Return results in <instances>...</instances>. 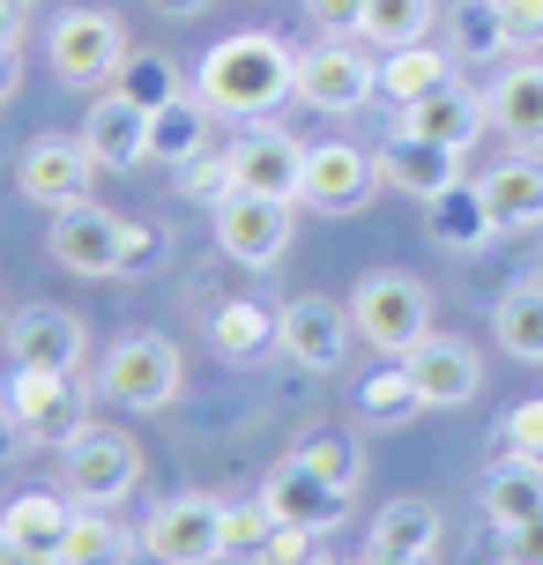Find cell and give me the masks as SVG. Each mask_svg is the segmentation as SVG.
Returning a JSON list of instances; mask_svg holds the SVG:
<instances>
[{
  "instance_id": "6da1fadb",
  "label": "cell",
  "mask_w": 543,
  "mask_h": 565,
  "mask_svg": "<svg viewBox=\"0 0 543 565\" xmlns=\"http://www.w3.org/2000/svg\"><path fill=\"white\" fill-rule=\"evenodd\" d=\"M194 89L216 119H268L284 97H298V53L268 30H231L201 53Z\"/></svg>"
},
{
  "instance_id": "7a4b0ae2",
  "label": "cell",
  "mask_w": 543,
  "mask_h": 565,
  "mask_svg": "<svg viewBox=\"0 0 543 565\" xmlns=\"http://www.w3.org/2000/svg\"><path fill=\"white\" fill-rule=\"evenodd\" d=\"M350 320L358 335L380 350V358H409L417 342L432 335V290L402 268H372L358 290H350Z\"/></svg>"
},
{
  "instance_id": "3957f363",
  "label": "cell",
  "mask_w": 543,
  "mask_h": 565,
  "mask_svg": "<svg viewBox=\"0 0 543 565\" xmlns=\"http://www.w3.org/2000/svg\"><path fill=\"white\" fill-rule=\"evenodd\" d=\"M45 53H53V75L67 89H113L135 45H127V23L113 8H67L45 38Z\"/></svg>"
},
{
  "instance_id": "277c9868",
  "label": "cell",
  "mask_w": 543,
  "mask_h": 565,
  "mask_svg": "<svg viewBox=\"0 0 543 565\" xmlns=\"http://www.w3.org/2000/svg\"><path fill=\"white\" fill-rule=\"evenodd\" d=\"M97 387L119 402V409H172L179 387H187V365H179L172 335H119L105 358H97Z\"/></svg>"
},
{
  "instance_id": "5b68a950",
  "label": "cell",
  "mask_w": 543,
  "mask_h": 565,
  "mask_svg": "<svg viewBox=\"0 0 543 565\" xmlns=\"http://www.w3.org/2000/svg\"><path fill=\"white\" fill-rule=\"evenodd\" d=\"M135 483H142V447H135L127 431H113V424H89L75 447H60V491H67L75 507L113 513Z\"/></svg>"
},
{
  "instance_id": "8992f818",
  "label": "cell",
  "mask_w": 543,
  "mask_h": 565,
  "mask_svg": "<svg viewBox=\"0 0 543 565\" xmlns=\"http://www.w3.org/2000/svg\"><path fill=\"white\" fill-rule=\"evenodd\" d=\"M15 417H23L30 447H75L89 431V380L83 372H15Z\"/></svg>"
},
{
  "instance_id": "52a82bcc",
  "label": "cell",
  "mask_w": 543,
  "mask_h": 565,
  "mask_svg": "<svg viewBox=\"0 0 543 565\" xmlns=\"http://www.w3.org/2000/svg\"><path fill=\"white\" fill-rule=\"evenodd\" d=\"M142 551L157 565H216L224 558V499H164V507L142 521Z\"/></svg>"
},
{
  "instance_id": "ba28073f",
  "label": "cell",
  "mask_w": 543,
  "mask_h": 565,
  "mask_svg": "<svg viewBox=\"0 0 543 565\" xmlns=\"http://www.w3.org/2000/svg\"><path fill=\"white\" fill-rule=\"evenodd\" d=\"M290 224H298V201L276 194H231L216 209V254L238 260V268H276L290 246Z\"/></svg>"
},
{
  "instance_id": "9c48e42d",
  "label": "cell",
  "mask_w": 543,
  "mask_h": 565,
  "mask_svg": "<svg viewBox=\"0 0 543 565\" xmlns=\"http://www.w3.org/2000/svg\"><path fill=\"white\" fill-rule=\"evenodd\" d=\"M260 499H268L276 521L328 536V529H343V521H350V499H358V491H343L336 477H320L306 454H284V461L268 469V483H260Z\"/></svg>"
},
{
  "instance_id": "30bf717a",
  "label": "cell",
  "mask_w": 543,
  "mask_h": 565,
  "mask_svg": "<svg viewBox=\"0 0 543 565\" xmlns=\"http://www.w3.org/2000/svg\"><path fill=\"white\" fill-rule=\"evenodd\" d=\"M89 179H97V157L83 149V135H38L15 157V186H23V201H38V209H83L89 201Z\"/></svg>"
},
{
  "instance_id": "8fae6325",
  "label": "cell",
  "mask_w": 543,
  "mask_h": 565,
  "mask_svg": "<svg viewBox=\"0 0 543 565\" xmlns=\"http://www.w3.org/2000/svg\"><path fill=\"white\" fill-rule=\"evenodd\" d=\"M380 186V157H365L358 141H313L306 149V179H298V201L320 209V216H358Z\"/></svg>"
},
{
  "instance_id": "7c38bea8",
  "label": "cell",
  "mask_w": 543,
  "mask_h": 565,
  "mask_svg": "<svg viewBox=\"0 0 543 565\" xmlns=\"http://www.w3.org/2000/svg\"><path fill=\"white\" fill-rule=\"evenodd\" d=\"M350 335H358V320L336 298H290V306H276V350L306 372H336L350 358Z\"/></svg>"
},
{
  "instance_id": "4fadbf2b",
  "label": "cell",
  "mask_w": 543,
  "mask_h": 565,
  "mask_svg": "<svg viewBox=\"0 0 543 565\" xmlns=\"http://www.w3.org/2000/svg\"><path fill=\"white\" fill-rule=\"evenodd\" d=\"M298 97L313 113H365L372 97H380V60L350 53L343 38L320 45V53H298Z\"/></svg>"
},
{
  "instance_id": "5bb4252c",
  "label": "cell",
  "mask_w": 543,
  "mask_h": 565,
  "mask_svg": "<svg viewBox=\"0 0 543 565\" xmlns=\"http://www.w3.org/2000/svg\"><path fill=\"white\" fill-rule=\"evenodd\" d=\"M8 365L15 372H75L89 358V335H83V320L67 306H30L8 320Z\"/></svg>"
},
{
  "instance_id": "9a60e30c",
  "label": "cell",
  "mask_w": 543,
  "mask_h": 565,
  "mask_svg": "<svg viewBox=\"0 0 543 565\" xmlns=\"http://www.w3.org/2000/svg\"><path fill=\"white\" fill-rule=\"evenodd\" d=\"M224 157H231V179H238V194L298 201V179H306V141H298V135H284V127H268V119H260L254 135L231 141Z\"/></svg>"
},
{
  "instance_id": "2e32d148",
  "label": "cell",
  "mask_w": 543,
  "mask_h": 565,
  "mask_svg": "<svg viewBox=\"0 0 543 565\" xmlns=\"http://www.w3.org/2000/svg\"><path fill=\"white\" fill-rule=\"evenodd\" d=\"M402 365L417 380V402H425V409H461V402H477V387H485V358L461 335H439V328H432Z\"/></svg>"
},
{
  "instance_id": "e0dca14e",
  "label": "cell",
  "mask_w": 543,
  "mask_h": 565,
  "mask_svg": "<svg viewBox=\"0 0 543 565\" xmlns=\"http://www.w3.org/2000/svg\"><path fill=\"white\" fill-rule=\"evenodd\" d=\"M83 149L97 157V171H135L149 164V113L119 89H97L83 113Z\"/></svg>"
},
{
  "instance_id": "ac0fdd59",
  "label": "cell",
  "mask_w": 543,
  "mask_h": 565,
  "mask_svg": "<svg viewBox=\"0 0 543 565\" xmlns=\"http://www.w3.org/2000/svg\"><path fill=\"white\" fill-rule=\"evenodd\" d=\"M119 246H127V216L113 209H60L53 216V260L75 276H119Z\"/></svg>"
},
{
  "instance_id": "d6986e66",
  "label": "cell",
  "mask_w": 543,
  "mask_h": 565,
  "mask_svg": "<svg viewBox=\"0 0 543 565\" xmlns=\"http://www.w3.org/2000/svg\"><path fill=\"white\" fill-rule=\"evenodd\" d=\"M380 186L417 194V201H439L447 186H461V149L425 141V135H387V149H380Z\"/></svg>"
},
{
  "instance_id": "ffe728a7",
  "label": "cell",
  "mask_w": 543,
  "mask_h": 565,
  "mask_svg": "<svg viewBox=\"0 0 543 565\" xmlns=\"http://www.w3.org/2000/svg\"><path fill=\"white\" fill-rule=\"evenodd\" d=\"M485 119H491V105L477 89L447 83V89H432V97H417V105H402L395 135H425V141H447V149H469V141L485 135Z\"/></svg>"
},
{
  "instance_id": "44dd1931",
  "label": "cell",
  "mask_w": 543,
  "mask_h": 565,
  "mask_svg": "<svg viewBox=\"0 0 543 565\" xmlns=\"http://www.w3.org/2000/svg\"><path fill=\"white\" fill-rule=\"evenodd\" d=\"M477 194H485L491 224H499V238H514V231H536L543 224V157H507V164H491L485 179H477Z\"/></svg>"
},
{
  "instance_id": "7402d4cb",
  "label": "cell",
  "mask_w": 543,
  "mask_h": 565,
  "mask_svg": "<svg viewBox=\"0 0 543 565\" xmlns=\"http://www.w3.org/2000/svg\"><path fill=\"white\" fill-rule=\"evenodd\" d=\"M209 105H201V89H179L164 113H149V164H172V171H187V164H201L209 149H216V135H209Z\"/></svg>"
},
{
  "instance_id": "603a6c76",
  "label": "cell",
  "mask_w": 543,
  "mask_h": 565,
  "mask_svg": "<svg viewBox=\"0 0 543 565\" xmlns=\"http://www.w3.org/2000/svg\"><path fill=\"white\" fill-rule=\"evenodd\" d=\"M0 529L30 551V565H60V543L75 529V499L67 491H23V499H8Z\"/></svg>"
},
{
  "instance_id": "cb8c5ba5",
  "label": "cell",
  "mask_w": 543,
  "mask_h": 565,
  "mask_svg": "<svg viewBox=\"0 0 543 565\" xmlns=\"http://www.w3.org/2000/svg\"><path fill=\"white\" fill-rule=\"evenodd\" d=\"M485 105H491V127H499L507 141L543 149V67H536V60H521L514 75H499Z\"/></svg>"
},
{
  "instance_id": "d4e9b609",
  "label": "cell",
  "mask_w": 543,
  "mask_h": 565,
  "mask_svg": "<svg viewBox=\"0 0 543 565\" xmlns=\"http://www.w3.org/2000/svg\"><path fill=\"white\" fill-rule=\"evenodd\" d=\"M485 513H491V529H499V536H507V529H529V521H543V461H521V454H507V461L485 477Z\"/></svg>"
},
{
  "instance_id": "484cf974",
  "label": "cell",
  "mask_w": 543,
  "mask_h": 565,
  "mask_svg": "<svg viewBox=\"0 0 543 565\" xmlns=\"http://www.w3.org/2000/svg\"><path fill=\"white\" fill-rule=\"evenodd\" d=\"M455 83V53H439V45H402V53H380V97L387 105H417V97H432V89Z\"/></svg>"
},
{
  "instance_id": "4316f807",
  "label": "cell",
  "mask_w": 543,
  "mask_h": 565,
  "mask_svg": "<svg viewBox=\"0 0 543 565\" xmlns=\"http://www.w3.org/2000/svg\"><path fill=\"white\" fill-rule=\"evenodd\" d=\"M439 529L447 513L432 499H387L372 513V558H409V551H439Z\"/></svg>"
},
{
  "instance_id": "83f0119b",
  "label": "cell",
  "mask_w": 543,
  "mask_h": 565,
  "mask_svg": "<svg viewBox=\"0 0 543 565\" xmlns=\"http://www.w3.org/2000/svg\"><path fill=\"white\" fill-rule=\"evenodd\" d=\"M491 335L514 365H543V282H514L491 306Z\"/></svg>"
},
{
  "instance_id": "f1b7e54d",
  "label": "cell",
  "mask_w": 543,
  "mask_h": 565,
  "mask_svg": "<svg viewBox=\"0 0 543 565\" xmlns=\"http://www.w3.org/2000/svg\"><path fill=\"white\" fill-rule=\"evenodd\" d=\"M432 209V238L439 246H455V254H485L491 238H499V224H491V209L477 186H447L439 201H425Z\"/></svg>"
},
{
  "instance_id": "f546056e",
  "label": "cell",
  "mask_w": 543,
  "mask_h": 565,
  "mask_svg": "<svg viewBox=\"0 0 543 565\" xmlns=\"http://www.w3.org/2000/svg\"><path fill=\"white\" fill-rule=\"evenodd\" d=\"M142 536H127L105 507H75V529L60 543V565H135Z\"/></svg>"
},
{
  "instance_id": "4dcf8cb0",
  "label": "cell",
  "mask_w": 543,
  "mask_h": 565,
  "mask_svg": "<svg viewBox=\"0 0 543 565\" xmlns=\"http://www.w3.org/2000/svg\"><path fill=\"white\" fill-rule=\"evenodd\" d=\"M432 23H439V0H365L358 38L380 45V53H402V45H425Z\"/></svg>"
},
{
  "instance_id": "1f68e13d",
  "label": "cell",
  "mask_w": 543,
  "mask_h": 565,
  "mask_svg": "<svg viewBox=\"0 0 543 565\" xmlns=\"http://www.w3.org/2000/svg\"><path fill=\"white\" fill-rule=\"evenodd\" d=\"M209 342H216V358H260V350H276V312L254 298H231L209 312Z\"/></svg>"
},
{
  "instance_id": "d6a6232c",
  "label": "cell",
  "mask_w": 543,
  "mask_h": 565,
  "mask_svg": "<svg viewBox=\"0 0 543 565\" xmlns=\"http://www.w3.org/2000/svg\"><path fill=\"white\" fill-rule=\"evenodd\" d=\"M447 53L455 60H499L514 38H507V15H499V0H455L447 8Z\"/></svg>"
},
{
  "instance_id": "836d02e7",
  "label": "cell",
  "mask_w": 543,
  "mask_h": 565,
  "mask_svg": "<svg viewBox=\"0 0 543 565\" xmlns=\"http://www.w3.org/2000/svg\"><path fill=\"white\" fill-rule=\"evenodd\" d=\"M409 409H425V402H417V380H409V365H402V358L387 372H372L365 387H358V417H365V424H402Z\"/></svg>"
},
{
  "instance_id": "e575fe53",
  "label": "cell",
  "mask_w": 543,
  "mask_h": 565,
  "mask_svg": "<svg viewBox=\"0 0 543 565\" xmlns=\"http://www.w3.org/2000/svg\"><path fill=\"white\" fill-rule=\"evenodd\" d=\"M113 89H119V97H135L142 113H164V105L179 97V67L164 53H127V67H119Z\"/></svg>"
},
{
  "instance_id": "d590c367",
  "label": "cell",
  "mask_w": 543,
  "mask_h": 565,
  "mask_svg": "<svg viewBox=\"0 0 543 565\" xmlns=\"http://www.w3.org/2000/svg\"><path fill=\"white\" fill-rule=\"evenodd\" d=\"M276 536V513H268V499H238V507H224V558H260V543Z\"/></svg>"
},
{
  "instance_id": "8d00e7d4",
  "label": "cell",
  "mask_w": 543,
  "mask_h": 565,
  "mask_svg": "<svg viewBox=\"0 0 543 565\" xmlns=\"http://www.w3.org/2000/svg\"><path fill=\"white\" fill-rule=\"evenodd\" d=\"M306 461H313L320 477H336L343 483V491H358V477H365V447H358V439H350V431H313V439H306Z\"/></svg>"
},
{
  "instance_id": "74e56055",
  "label": "cell",
  "mask_w": 543,
  "mask_h": 565,
  "mask_svg": "<svg viewBox=\"0 0 543 565\" xmlns=\"http://www.w3.org/2000/svg\"><path fill=\"white\" fill-rule=\"evenodd\" d=\"M499 447L521 454V461H543V395H529V402H514V409H507V424H499Z\"/></svg>"
},
{
  "instance_id": "f35d334b",
  "label": "cell",
  "mask_w": 543,
  "mask_h": 565,
  "mask_svg": "<svg viewBox=\"0 0 543 565\" xmlns=\"http://www.w3.org/2000/svg\"><path fill=\"white\" fill-rule=\"evenodd\" d=\"M238 194V179H231V157L224 149H209L201 164H187V201H209V209H224Z\"/></svg>"
},
{
  "instance_id": "ab89813d",
  "label": "cell",
  "mask_w": 543,
  "mask_h": 565,
  "mask_svg": "<svg viewBox=\"0 0 543 565\" xmlns=\"http://www.w3.org/2000/svg\"><path fill=\"white\" fill-rule=\"evenodd\" d=\"M254 565H320V536H313V529H290V521H276V536L260 543Z\"/></svg>"
},
{
  "instance_id": "60d3db41",
  "label": "cell",
  "mask_w": 543,
  "mask_h": 565,
  "mask_svg": "<svg viewBox=\"0 0 543 565\" xmlns=\"http://www.w3.org/2000/svg\"><path fill=\"white\" fill-rule=\"evenodd\" d=\"M164 260V238H157V224H127V246H119V276H149Z\"/></svg>"
},
{
  "instance_id": "b9f144b4",
  "label": "cell",
  "mask_w": 543,
  "mask_h": 565,
  "mask_svg": "<svg viewBox=\"0 0 543 565\" xmlns=\"http://www.w3.org/2000/svg\"><path fill=\"white\" fill-rule=\"evenodd\" d=\"M306 15H313L328 38H358V23H365V0H306Z\"/></svg>"
},
{
  "instance_id": "7bdbcfd3",
  "label": "cell",
  "mask_w": 543,
  "mask_h": 565,
  "mask_svg": "<svg viewBox=\"0 0 543 565\" xmlns=\"http://www.w3.org/2000/svg\"><path fill=\"white\" fill-rule=\"evenodd\" d=\"M499 15L514 45H543V0H499Z\"/></svg>"
},
{
  "instance_id": "ee69618b",
  "label": "cell",
  "mask_w": 543,
  "mask_h": 565,
  "mask_svg": "<svg viewBox=\"0 0 543 565\" xmlns=\"http://www.w3.org/2000/svg\"><path fill=\"white\" fill-rule=\"evenodd\" d=\"M507 565H543V521L507 529Z\"/></svg>"
},
{
  "instance_id": "f6af8a7d",
  "label": "cell",
  "mask_w": 543,
  "mask_h": 565,
  "mask_svg": "<svg viewBox=\"0 0 543 565\" xmlns=\"http://www.w3.org/2000/svg\"><path fill=\"white\" fill-rule=\"evenodd\" d=\"M23 447H30V431H23V417H15V402L0 395V461H15Z\"/></svg>"
},
{
  "instance_id": "bcb514c9",
  "label": "cell",
  "mask_w": 543,
  "mask_h": 565,
  "mask_svg": "<svg viewBox=\"0 0 543 565\" xmlns=\"http://www.w3.org/2000/svg\"><path fill=\"white\" fill-rule=\"evenodd\" d=\"M15 83H23V53H15V45H0V105L15 97Z\"/></svg>"
},
{
  "instance_id": "7dc6e473",
  "label": "cell",
  "mask_w": 543,
  "mask_h": 565,
  "mask_svg": "<svg viewBox=\"0 0 543 565\" xmlns=\"http://www.w3.org/2000/svg\"><path fill=\"white\" fill-rule=\"evenodd\" d=\"M23 38V0H0V45H15Z\"/></svg>"
},
{
  "instance_id": "c3c4849f",
  "label": "cell",
  "mask_w": 543,
  "mask_h": 565,
  "mask_svg": "<svg viewBox=\"0 0 543 565\" xmlns=\"http://www.w3.org/2000/svg\"><path fill=\"white\" fill-rule=\"evenodd\" d=\"M149 8H157V15H201L209 0H149Z\"/></svg>"
},
{
  "instance_id": "681fc988",
  "label": "cell",
  "mask_w": 543,
  "mask_h": 565,
  "mask_svg": "<svg viewBox=\"0 0 543 565\" xmlns=\"http://www.w3.org/2000/svg\"><path fill=\"white\" fill-rule=\"evenodd\" d=\"M0 565H30V551L15 536H8V529H0Z\"/></svg>"
},
{
  "instance_id": "f907efd6",
  "label": "cell",
  "mask_w": 543,
  "mask_h": 565,
  "mask_svg": "<svg viewBox=\"0 0 543 565\" xmlns=\"http://www.w3.org/2000/svg\"><path fill=\"white\" fill-rule=\"evenodd\" d=\"M365 565H439V551H409V558H365Z\"/></svg>"
},
{
  "instance_id": "816d5d0a",
  "label": "cell",
  "mask_w": 543,
  "mask_h": 565,
  "mask_svg": "<svg viewBox=\"0 0 543 565\" xmlns=\"http://www.w3.org/2000/svg\"><path fill=\"white\" fill-rule=\"evenodd\" d=\"M320 565H343V558H320Z\"/></svg>"
}]
</instances>
